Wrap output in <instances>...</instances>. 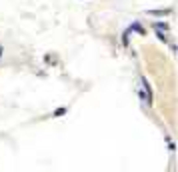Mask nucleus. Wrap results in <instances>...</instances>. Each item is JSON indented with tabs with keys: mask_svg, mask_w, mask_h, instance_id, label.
I'll use <instances>...</instances> for the list:
<instances>
[{
	"mask_svg": "<svg viewBox=\"0 0 178 172\" xmlns=\"http://www.w3.org/2000/svg\"><path fill=\"white\" fill-rule=\"evenodd\" d=\"M122 44H128V32H124V34H122Z\"/></svg>",
	"mask_w": 178,
	"mask_h": 172,
	"instance_id": "nucleus-6",
	"label": "nucleus"
},
{
	"mask_svg": "<svg viewBox=\"0 0 178 172\" xmlns=\"http://www.w3.org/2000/svg\"><path fill=\"white\" fill-rule=\"evenodd\" d=\"M128 30H134V32H138V34H146L144 26H142V24H138V22H132V24H130V28H128Z\"/></svg>",
	"mask_w": 178,
	"mask_h": 172,
	"instance_id": "nucleus-2",
	"label": "nucleus"
},
{
	"mask_svg": "<svg viewBox=\"0 0 178 172\" xmlns=\"http://www.w3.org/2000/svg\"><path fill=\"white\" fill-rule=\"evenodd\" d=\"M170 10H150V14H156V16H162V14H168Z\"/></svg>",
	"mask_w": 178,
	"mask_h": 172,
	"instance_id": "nucleus-5",
	"label": "nucleus"
},
{
	"mask_svg": "<svg viewBox=\"0 0 178 172\" xmlns=\"http://www.w3.org/2000/svg\"><path fill=\"white\" fill-rule=\"evenodd\" d=\"M2 50H4V48H2V44H0V58H2Z\"/></svg>",
	"mask_w": 178,
	"mask_h": 172,
	"instance_id": "nucleus-9",
	"label": "nucleus"
},
{
	"mask_svg": "<svg viewBox=\"0 0 178 172\" xmlns=\"http://www.w3.org/2000/svg\"><path fill=\"white\" fill-rule=\"evenodd\" d=\"M138 96H140L142 100H146V92H142V90H138Z\"/></svg>",
	"mask_w": 178,
	"mask_h": 172,
	"instance_id": "nucleus-8",
	"label": "nucleus"
},
{
	"mask_svg": "<svg viewBox=\"0 0 178 172\" xmlns=\"http://www.w3.org/2000/svg\"><path fill=\"white\" fill-rule=\"evenodd\" d=\"M156 36H158V38L162 40V42H166V36H164V32H160V30H158V32H156Z\"/></svg>",
	"mask_w": 178,
	"mask_h": 172,
	"instance_id": "nucleus-7",
	"label": "nucleus"
},
{
	"mask_svg": "<svg viewBox=\"0 0 178 172\" xmlns=\"http://www.w3.org/2000/svg\"><path fill=\"white\" fill-rule=\"evenodd\" d=\"M142 84H144V90H146V104H152V98H154V94H152V86L148 84L146 78H142Z\"/></svg>",
	"mask_w": 178,
	"mask_h": 172,
	"instance_id": "nucleus-1",
	"label": "nucleus"
},
{
	"mask_svg": "<svg viewBox=\"0 0 178 172\" xmlns=\"http://www.w3.org/2000/svg\"><path fill=\"white\" fill-rule=\"evenodd\" d=\"M66 114V108H56V110H54V118H60V116H64Z\"/></svg>",
	"mask_w": 178,
	"mask_h": 172,
	"instance_id": "nucleus-4",
	"label": "nucleus"
},
{
	"mask_svg": "<svg viewBox=\"0 0 178 172\" xmlns=\"http://www.w3.org/2000/svg\"><path fill=\"white\" fill-rule=\"evenodd\" d=\"M154 28H158V30H168L170 26H168L166 22H156V20H154Z\"/></svg>",
	"mask_w": 178,
	"mask_h": 172,
	"instance_id": "nucleus-3",
	"label": "nucleus"
}]
</instances>
